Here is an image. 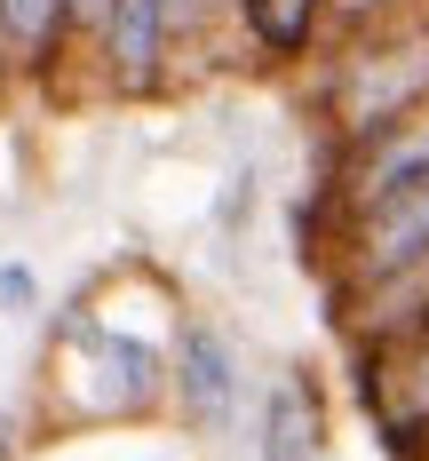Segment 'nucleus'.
Returning <instances> with one entry per match:
<instances>
[{
	"label": "nucleus",
	"instance_id": "f257e3e1",
	"mask_svg": "<svg viewBox=\"0 0 429 461\" xmlns=\"http://www.w3.org/2000/svg\"><path fill=\"white\" fill-rule=\"evenodd\" d=\"M429 112V41L422 48H358L342 64V104H334V136L358 159L381 151L406 120Z\"/></svg>",
	"mask_w": 429,
	"mask_h": 461
},
{
	"label": "nucleus",
	"instance_id": "f03ea898",
	"mask_svg": "<svg viewBox=\"0 0 429 461\" xmlns=\"http://www.w3.org/2000/svg\"><path fill=\"white\" fill-rule=\"evenodd\" d=\"M167 398H175L183 429L231 438L238 398H246V374H238V342L215 319H191L183 334H175V350H167Z\"/></svg>",
	"mask_w": 429,
	"mask_h": 461
},
{
	"label": "nucleus",
	"instance_id": "7ed1b4c3",
	"mask_svg": "<svg viewBox=\"0 0 429 461\" xmlns=\"http://www.w3.org/2000/svg\"><path fill=\"white\" fill-rule=\"evenodd\" d=\"M422 263H429V176L358 207V278L366 286H398Z\"/></svg>",
	"mask_w": 429,
	"mask_h": 461
},
{
	"label": "nucleus",
	"instance_id": "20e7f679",
	"mask_svg": "<svg viewBox=\"0 0 429 461\" xmlns=\"http://www.w3.org/2000/svg\"><path fill=\"white\" fill-rule=\"evenodd\" d=\"M167 48H175V16H167V0H112V16H103V32H95L103 80H112L120 95H151V88H159Z\"/></svg>",
	"mask_w": 429,
	"mask_h": 461
},
{
	"label": "nucleus",
	"instance_id": "39448f33",
	"mask_svg": "<svg viewBox=\"0 0 429 461\" xmlns=\"http://www.w3.org/2000/svg\"><path fill=\"white\" fill-rule=\"evenodd\" d=\"M255 461H334L326 446V406L310 374H279L263 414H255Z\"/></svg>",
	"mask_w": 429,
	"mask_h": 461
},
{
	"label": "nucleus",
	"instance_id": "423d86ee",
	"mask_svg": "<svg viewBox=\"0 0 429 461\" xmlns=\"http://www.w3.org/2000/svg\"><path fill=\"white\" fill-rule=\"evenodd\" d=\"M326 8H334V0H231L238 32L255 41L263 64H294V56H310L318 24H326Z\"/></svg>",
	"mask_w": 429,
	"mask_h": 461
},
{
	"label": "nucleus",
	"instance_id": "0eeeda50",
	"mask_svg": "<svg viewBox=\"0 0 429 461\" xmlns=\"http://www.w3.org/2000/svg\"><path fill=\"white\" fill-rule=\"evenodd\" d=\"M72 24H80V0H0V41L16 48L24 72H56Z\"/></svg>",
	"mask_w": 429,
	"mask_h": 461
},
{
	"label": "nucleus",
	"instance_id": "6e6552de",
	"mask_svg": "<svg viewBox=\"0 0 429 461\" xmlns=\"http://www.w3.org/2000/svg\"><path fill=\"white\" fill-rule=\"evenodd\" d=\"M422 176H429V112H422V120H406L381 151H366V159L350 167V191H358V207H374V199L422 184Z\"/></svg>",
	"mask_w": 429,
	"mask_h": 461
},
{
	"label": "nucleus",
	"instance_id": "1a4fd4ad",
	"mask_svg": "<svg viewBox=\"0 0 429 461\" xmlns=\"http://www.w3.org/2000/svg\"><path fill=\"white\" fill-rule=\"evenodd\" d=\"M32 311H40V271L8 255L0 263V319H32Z\"/></svg>",
	"mask_w": 429,
	"mask_h": 461
},
{
	"label": "nucleus",
	"instance_id": "9d476101",
	"mask_svg": "<svg viewBox=\"0 0 429 461\" xmlns=\"http://www.w3.org/2000/svg\"><path fill=\"white\" fill-rule=\"evenodd\" d=\"M414 406L429 414V342H422V366H414Z\"/></svg>",
	"mask_w": 429,
	"mask_h": 461
},
{
	"label": "nucleus",
	"instance_id": "9b49d317",
	"mask_svg": "<svg viewBox=\"0 0 429 461\" xmlns=\"http://www.w3.org/2000/svg\"><path fill=\"white\" fill-rule=\"evenodd\" d=\"M103 16H112V0H80V24L88 32H103Z\"/></svg>",
	"mask_w": 429,
	"mask_h": 461
},
{
	"label": "nucleus",
	"instance_id": "f8f14e48",
	"mask_svg": "<svg viewBox=\"0 0 429 461\" xmlns=\"http://www.w3.org/2000/svg\"><path fill=\"white\" fill-rule=\"evenodd\" d=\"M16 454V414H0V461Z\"/></svg>",
	"mask_w": 429,
	"mask_h": 461
},
{
	"label": "nucleus",
	"instance_id": "ddd939ff",
	"mask_svg": "<svg viewBox=\"0 0 429 461\" xmlns=\"http://www.w3.org/2000/svg\"><path fill=\"white\" fill-rule=\"evenodd\" d=\"M342 8H350V16H366V8H374V0H342Z\"/></svg>",
	"mask_w": 429,
	"mask_h": 461
}]
</instances>
